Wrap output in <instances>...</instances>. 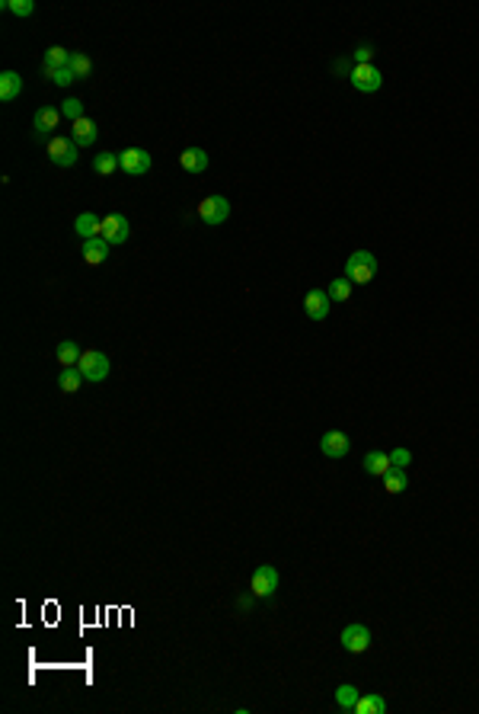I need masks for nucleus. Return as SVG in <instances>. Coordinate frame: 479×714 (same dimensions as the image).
Segmentation results:
<instances>
[{
  "label": "nucleus",
  "mask_w": 479,
  "mask_h": 714,
  "mask_svg": "<svg viewBox=\"0 0 479 714\" xmlns=\"http://www.w3.org/2000/svg\"><path fill=\"white\" fill-rule=\"evenodd\" d=\"M3 10H7V13H16L20 20H26V16L36 13V3H32V0H3Z\"/></svg>",
  "instance_id": "28"
},
{
  "label": "nucleus",
  "mask_w": 479,
  "mask_h": 714,
  "mask_svg": "<svg viewBox=\"0 0 479 714\" xmlns=\"http://www.w3.org/2000/svg\"><path fill=\"white\" fill-rule=\"evenodd\" d=\"M45 154H48V160H52V164H58V167H74L77 157H80V154H77L74 138H64V135H52V138H48Z\"/></svg>",
  "instance_id": "2"
},
{
  "label": "nucleus",
  "mask_w": 479,
  "mask_h": 714,
  "mask_svg": "<svg viewBox=\"0 0 479 714\" xmlns=\"http://www.w3.org/2000/svg\"><path fill=\"white\" fill-rule=\"evenodd\" d=\"M58 122H61V109L42 106V109H36V115H32V129H36L38 138H45V135H52V131L58 129Z\"/></svg>",
  "instance_id": "12"
},
{
  "label": "nucleus",
  "mask_w": 479,
  "mask_h": 714,
  "mask_svg": "<svg viewBox=\"0 0 479 714\" xmlns=\"http://www.w3.org/2000/svg\"><path fill=\"white\" fill-rule=\"evenodd\" d=\"M371 58H374V48H371V45H358V48L352 52L355 68H358V64H371Z\"/></svg>",
  "instance_id": "31"
},
{
  "label": "nucleus",
  "mask_w": 479,
  "mask_h": 714,
  "mask_svg": "<svg viewBox=\"0 0 479 714\" xmlns=\"http://www.w3.org/2000/svg\"><path fill=\"white\" fill-rule=\"evenodd\" d=\"M320 448L326 458H345L348 455V436L339 433V429H330V433L320 439Z\"/></svg>",
  "instance_id": "13"
},
{
  "label": "nucleus",
  "mask_w": 479,
  "mask_h": 714,
  "mask_svg": "<svg viewBox=\"0 0 479 714\" xmlns=\"http://www.w3.org/2000/svg\"><path fill=\"white\" fill-rule=\"evenodd\" d=\"M52 80L58 87H68V84H74V80H77V74L71 68H61V71H54V74H52Z\"/></svg>",
  "instance_id": "32"
},
{
  "label": "nucleus",
  "mask_w": 479,
  "mask_h": 714,
  "mask_svg": "<svg viewBox=\"0 0 479 714\" xmlns=\"http://www.w3.org/2000/svg\"><path fill=\"white\" fill-rule=\"evenodd\" d=\"M358 699H361V692L355 689L352 683H345V685H339V689H336V705H339V711H355Z\"/></svg>",
  "instance_id": "21"
},
{
  "label": "nucleus",
  "mask_w": 479,
  "mask_h": 714,
  "mask_svg": "<svg viewBox=\"0 0 479 714\" xmlns=\"http://www.w3.org/2000/svg\"><path fill=\"white\" fill-rule=\"evenodd\" d=\"M77 369H80L83 381H93V385H99V381H105V375H109V356L105 352H83L80 362H77Z\"/></svg>",
  "instance_id": "4"
},
{
  "label": "nucleus",
  "mask_w": 479,
  "mask_h": 714,
  "mask_svg": "<svg viewBox=\"0 0 479 714\" xmlns=\"http://www.w3.org/2000/svg\"><path fill=\"white\" fill-rule=\"evenodd\" d=\"M61 115H64V119H71V122L83 119V103L77 97H68L64 103H61Z\"/></svg>",
  "instance_id": "29"
},
{
  "label": "nucleus",
  "mask_w": 479,
  "mask_h": 714,
  "mask_svg": "<svg viewBox=\"0 0 479 714\" xmlns=\"http://www.w3.org/2000/svg\"><path fill=\"white\" fill-rule=\"evenodd\" d=\"M96 135H99V129H96V122L93 119H77V122H71V138H74V145L77 148H93L96 145Z\"/></svg>",
  "instance_id": "11"
},
{
  "label": "nucleus",
  "mask_w": 479,
  "mask_h": 714,
  "mask_svg": "<svg viewBox=\"0 0 479 714\" xmlns=\"http://www.w3.org/2000/svg\"><path fill=\"white\" fill-rule=\"evenodd\" d=\"M74 231L83 237V241H93V237L103 234V218H96L93 212H80L74 218Z\"/></svg>",
  "instance_id": "16"
},
{
  "label": "nucleus",
  "mask_w": 479,
  "mask_h": 714,
  "mask_svg": "<svg viewBox=\"0 0 479 714\" xmlns=\"http://www.w3.org/2000/svg\"><path fill=\"white\" fill-rule=\"evenodd\" d=\"M198 218L205 221V224H211V228H217V224H224L227 218H230V202H227L224 196H208L198 202Z\"/></svg>",
  "instance_id": "5"
},
{
  "label": "nucleus",
  "mask_w": 479,
  "mask_h": 714,
  "mask_svg": "<svg viewBox=\"0 0 479 714\" xmlns=\"http://www.w3.org/2000/svg\"><path fill=\"white\" fill-rule=\"evenodd\" d=\"M390 462H393V468L406 471V468L412 464V452H409V448H393V452H390Z\"/></svg>",
  "instance_id": "30"
},
{
  "label": "nucleus",
  "mask_w": 479,
  "mask_h": 714,
  "mask_svg": "<svg viewBox=\"0 0 479 714\" xmlns=\"http://www.w3.org/2000/svg\"><path fill=\"white\" fill-rule=\"evenodd\" d=\"M364 471L374 474V478H387L393 471V462H390L387 452H367L364 455Z\"/></svg>",
  "instance_id": "18"
},
{
  "label": "nucleus",
  "mask_w": 479,
  "mask_h": 714,
  "mask_svg": "<svg viewBox=\"0 0 479 714\" xmlns=\"http://www.w3.org/2000/svg\"><path fill=\"white\" fill-rule=\"evenodd\" d=\"M406 487H409V480H406V471H399V468H393V471L383 478V490H387V494H403Z\"/></svg>",
  "instance_id": "27"
},
{
  "label": "nucleus",
  "mask_w": 479,
  "mask_h": 714,
  "mask_svg": "<svg viewBox=\"0 0 479 714\" xmlns=\"http://www.w3.org/2000/svg\"><path fill=\"white\" fill-rule=\"evenodd\" d=\"M119 167L125 170L128 176H147V170L154 167V160H150V154L144 151V148H125V151L119 154Z\"/></svg>",
  "instance_id": "6"
},
{
  "label": "nucleus",
  "mask_w": 479,
  "mask_h": 714,
  "mask_svg": "<svg viewBox=\"0 0 479 714\" xmlns=\"http://www.w3.org/2000/svg\"><path fill=\"white\" fill-rule=\"evenodd\" d=\"M339 641H342V647L348 654H364L367 647H371V631H367L364 624H348Z\"/></svg>",
  "instance_id": "10"
},
{
  "label": "nucleus",
  "mask_w": 479,
  "mask_h": 714,
  "mask_svg": "<svg viewBox=\"0 0 479 714\" xmlns=\"http://www.w3.org/2000/svg\"><path fill=\"white\" fill-rule=\"evenodd\" d=\"M387 711V701L377 695V692H371V695H361L358 705H355V714H383Z\"/></svg>",
  "instance_id": "22"
},
{
  "label": "nucleus",
  "mask_w": 479,
  "mask_h": 714,
  "mask_svg": "<svg viewBox=\"0 0 479 714\" xmlns=\"http://www.w3.org/2000/svg\"><path fill=\"white\" fill-rule=\"evenodd\" d=\"M278 583H281V577H278V570H275V567H269V564H259V567L253 570L249 590H253L256 599H269V596H275Z\"/></svg>",
  "instance_id": "3"
},
{
  "label": "nucleus",
  "mask_w": 479,
  "mask_h": 714,
  "mask_svg": "<svg viewBox=\"0 0 479 714\" xmlns=\"http://www.w3.org/2000/svg\"><path fill=\"white\" fill-rule=\"evenodd\" d=\"M20 93H23V77L16 74V71H3V74H0V99L10 103V99H16Z\"/></svg>",
  "instance_id": "19"
},
{
  "label": "nucleus",
  "mask_w": 479,
  "mask_h": 714,
  "mask_svg": "<svg viewBox=\"0 0 479 714\" xmlns=\"http://www.w3.org/2000/svg\"><path fill=\"white\" fill-rule=\"evenodd\" d=\"M80 385H83V375H80V369H64V372L58 375V387L64 391V394H77L80 391Z\"/></svg>",
  "instance_id": "23"
},
{
  "label": "nucleus",
  "mask_w": 479,
  "mask_h": 714,
  "mask_svg": "<svg viewBox=\"0 0 479 714\" xmlns=\"http://www.w3.org/2000/svg\"><path fill=\"white\" fill-rule=\"evenodd\" d=\"M103 241H109L112 247H119V243H125L128 237H131V224H128V218L125 215H119V212H112V215H105L103 218Z\"/></svg>",
  "instance_id": "8"
},
{
  "label": "nucleus",
  "mask_w": 479,
  "mask_h": 714,
  "mask_svg": "<svg viewBox=\"0 0 479 714\" xmlns=\"http://www.w3.org/2000/svg\"><path fill=\"white\" fill-rule=\"evenodd\" d=\"M326 292H330V298L332 301H348L352 298V279H332L330 285H326Z\"/></svg>",
  "instance_id": "25"
},
{
  "label": "nucleus",
  "mask_w": 479,
  "mask_h": 714,
  "mask_svg": "<svg viewBox=\"0 0 479 714\" xmlns=\"http://www.w3.org/2000/svg\"><path fill=\"white\" fill-rule=\"evenodd\" d=\"M115 167H119V154H115V151H103V154H96V157H93V170H96L99 176L115 173Z\"/></svg>",
  "instance_id": "24"
},
{
  "label": "nucleus",
  "mask_w": 479,
  "mask_h": 714,
  "mask_svg": "<svg viewBox=\"0 0 479 714\" xmlns=\"http://www.w3.org/2000/svg\"><path fill=\"white\" fill-rule=\"evenodd\" d=\"M179 164H182V170L186 173H205L208 170V154L202 151V148H186V151L179 154Z\"/></svg>",
  "instance_id": "17"
},
{
  "label": "nucleus",
  "mask_w": 479,
  "mask_h": 714,
  "mask_svg": "<svg viewBox=\"0 0 479 714\" xmlns=\"http://www.w3.org/2000/svg\"><path fill=\"white\" fill-rule=\"evenodd\" d=\"M109 247L112 243L103 241V237H93V241H83V259L90 263V266H103L105 259H109Z\"/></svg>",
  "instance_id": "15"
},
{
  "label": "nucleus",
  "mask_w": 479,
  "mask_h": 714,
  "mask_svg": "<svg viewBox=\"0 0 479 714\" xmlns=\"http://www.w3.org/2000/svg\"><path fill=\"white\" fill-rule=\"evenodd\" d=\"M348 80H352V87L361 93H374L383 87V74L374 64H358V68H352L348 71Z\"/></svg>",
  "instance_id": "7"
},
{
  "label": "nucleus",
  "mask_w": 479,
  "mask_h": 714,
  "mask_svg": "<svg viewBox=\"0 0 479 714\" xmlns=\"http://www.w3.org/2000/svg\"><path fill=\"white\" fill-rule=\"evenodd\" d=\"M377 276V257L371 250H355L345 259V279H352V285H367Z\"/></svg>",
  "instance_id": "1"
},
{
  "label": "nucleus",
  "mask_w": 479,
  "mask_h": 714,
  "mask_svg": "<svg viewBox=\"0 0 479 714\" xmlns=\"http://www.w3.org/2000/svg\"><path fill=\"white\" fill-rule=\"evenodd\" d=\"M54 356H58V362L64 365V369H74V365L80 362L83 352H80V346H77L74 340H61L58 350H54Z\"/></svg>",
  "instance_id": "20"
},
{
  "label": "nucleus",
  "mask_w": 479,
  "mask_h": 714,
  "mask_svg": "<svg viewBox=\"0 0 479 714\" xmlns=\"http://www.w3.org/2000/svg\"><path fill=\"white\" fill-rule=\"evenodd\" d=\"M71 55H74V52H68V48H61V45H52L45 52V61H42V74L52 77L54 71L71 68Z\"/></svg>",
  "instance_id": "14"
},
{
  "label": "nucleus",
  "mask_w": 479,
  "mask_h": 714,
  "mask_svg": "<svg viewBox=\"0 0 479 714\" xmlns=\"http://www.w3.org/2000/svg\"><path fill=\"white\" fill-rule=\"evenodd\" d=\"M330 304H332V298L326 289H310L307 295H304V311H307L310 320H326Z\"/></svg>",
  "instance_id": "9"
},
{
  "label": "nucleus",
  "mask_w": 479,
  "mask_h": 714,
  "mask_svg": "<svg viewBox=\"0 0 479 714\" xmlns=\"http://www.w3.org/2000/svg\"><path fill=\"white\" fill-rule=\"evenodd\" d=\"M71 71L77 74V80H87V77L93 74V61L87 58L83 52H74V55H71Z\"/></svg>",
  "instance_id": "26"
}]
</instances>
